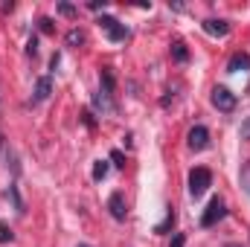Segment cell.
Instances as JSON below:
<instances>
[{"label": "cell", "instance_id": "cell-7", "mask_svg": "<svg viewBox=\"0 0 250 247\" xmlns=\"http://www.w3.org/2000/svg\"><path fill=\"white\" fill-rule=\"evenodd\" d=\"M108 209H111V215H114L117 221H125V215H128V201H125L123 192H114V195L108 198Z\"/></svg>", "mask_w": 250, "mask_h": 247}, {"label": "cell", "instance_id": "cell-15", "mask_svg": "<svg viewBox=\"0 0 250 247\" xmlns=\"http://www.w3.org/2000/svg\"><path fill=\"white\" fill-rule=\"evenodd\" d=\"M239 181H242V189L250 195V160L242 166V175H239Z\"/></svg>", "mask_w": 250, "mask_h": 247}, {"label": "cell", "instance_id": "cell-21", "mask_svg": "<svg viewBox=\"0 0 250 247\" xmlns=\"http://www.w3.org/2000/svg\"><path fill=\"white\" fill-rule=\"evenodd\" d=\"M184 245H187V236H184V233H175V239H172L169 247H184Z\"/></svg>", "mask_w": 250, "mask_h": 247}, {"label": "cell", "instance_id": "cell-6", "mask_svg": "<svg viewBox=\"0 0 250 247\" xmlns=\"http://www.w3.org/2000/svg\"><path fill=\"white\" fill-rule=\"evenodd\" d=\"M201 26H204V32L212 35V38H224V35H230V23L221 21V18H207Z\"/></svg>", "mask_w": 250, "mask_h": 247}, {"label": "cell", "instance_id": "cell-12", "mask_svg": "<svg viewBox=\"0 0 250 247\" xmlns=\"http://www.w3.org/2000/svg\"><path fill=\"white\" fill-rule=\"evenodd\" d=\"M84 44V32L82 29H70L67 32V47H82Z\"/></svg>", "mask_w": 250, "mask_h": 247}, {"label": "cell", "instance_id": "cell-19", "mask_svg": "<svg viewBox=\"0 0 250 247\" xmlns=\"http://www.w3.org/2000/svg\"><path fill=\"white\" fill-rule=\"evenodd\" d=\"M15 236H12V230L9 227H0V245H6V242H12Z\"/></svg>", "mask_w": 250, "mask_h": 247}, {"label": "cell", "instance_id": "cell-8", "mask_svg": "<svg viewBox=\"0 0 250 247\" xmlns=\"http://www.w3.org/2000/svg\"><path fill=\"white\" fill-rule=\"evenodd\" d=\"M50 93H53V79H50V76H41L38 84H35V96H32V102L38 105V102H44Z\"/></svg>", "mask_w": 250, "mask_h": 247}, {"label": "cell", "instance_id": "cell-9", "mask_svg": "<svg viewBox=\"0 0 250 247\" xmlns=\"http://www.w3.org/2000/svg\"><path fill=\"white\" fill-rule=\"evenodd\" d=\"M239 70H250V56L248 53H236L230 64H227V73H239Z\"/></svg>", "mask_w": 250, "mask_h": 247}, {"label": "cell", "instance_id": "cell-20", "mask_svg": "<svg viewBox=\"0 0 250 247\" xmlns=\"http://www.w3.org/2000/svg\"><path fill=\"white\" fill-rule=\"evenodd\" d=\"M242 140H250V117H245V123H242Z\"/></svg>", "mask_w": 250, "mask_h": 247}, {"label": "cell", "instance_id": "cell-10", "mask_svg": "<svg viewBox=\"0 0 250 247\" xmlns=\"http://www.w3.org/2000/svg\"><path fill=\"white\" fill-rule=\"evenodd\" d=\"M172 227H175V209H172V206H166V218L154 227V233H157V236H166Z\"/></svg>", "mask_w": 250, "mask_h": 247}, {"label": "cell", "instance_id": "cell-25", "mask_svg": "<svg viewBox=\"0 0 250 247\" xmlns=\"http://www.w3.org/2000/svg\"><path fill=\"white\" fill-rule=\"evenodd\" d=\"M79 247H90V245H79Z\"/></svg>", "mask_w": 250, "mask_h": 247}, {"label": "cell", "instance_id": "cell-3", "mask_svg": "<svg viewBox=\"0 0 250 247\" xmlns=\"http://www.w3.org/2000/svg\"><path fill=\"white\" fill-rule=\"evenodd\" d=\"M209 186H212V172H209V169L198 166V169L189 172V195H192V198H201Z\"/></svg>", "mask_w": 250, "mask_h": 247}, {"label": "cell", "instance_id": "cell-16", "mask_svg": "<svg viewBox=\"0 0 250 247\" xmlns=\"http://www.w3.org/2000/svg\"><path fill=\"white\" fill-rule=\"evenodd\" d=\"M59 15H64V18H73V15H76V6H73V3H59Z\"/></svg>", "mask_w": 250, "mask_h": 247}, {"label": "cell", "instance_id": "cell-5", "mask_svg": "<svg viewBox=\"0 0 250 247\" xmlns=\"http://www.w3.org/2000/svg\"><path fill=\"white\" fill-rule=\"evenodd\" d=\"M187 145L192 148V151H204V148L209 145V131H207V125H195V128H189Z\"/></svg>", "mask_w": 250, "mask_h": 247}, {"label": "cell", "instance_id": "cell-4", "mask_svg": "<svg viewBox=\"0 0 250 247\" xmlns=\"http://www.w3.org/2000/svg\"><path fill=\"white\" fill-rule=\"evenodd\" d=\"M99 26L108 32V38H111L114 44H120V41H125V38H128V26H125V23H120L117 18H111V15H102V18H99Z\"/></svg>", "mask_w": 250, "mask_h": 247}, {"label": "cell", "instance_id": "cell-2", "mask_svg": "<svg viewBox=\"0 0 250 247\" xmlns=\"http://www.w3.org/2000/svg\"><path fill=\"white\" fill-rule=\"evenodd\" d=\"M227 218V204L221 201V198H212L209 204H207V209H204V215H201V227L204 230H209V227H215L218 221H224Z\"/></svg>", "mask_w": 250, "mask_h": 247}, {"label": "cell", "instance_id": "cell-18", "mask_svg": "<svg viewBox=\"0 0 250 247\" xmlns=\"http://www.w3.org/2000/svg\"><path fill=\"white\" fill-rule=\"evenodd\" d=\"M26 53H29V56H38V38H35V35L29 38V44H26Z\"/></svg>", "mask_w": 250, "mask_h": 247}, {"label": "cell", "instance_id": "cell-1", "mask_svg": "<svg viewBox=\"0 0 250 247\" xmlns=\"http://www.w3.org/2000/svg\"><path fill=\"white\" fill-rule=\"evenodd\" d=\"M209 102H212V108H218L221 114H233V111H236V93H230V87H224V84H215V87H212Z\"/></svg>", "mask_w": 250, "mask_h": 247}, {"label": "cell", "instance_id": "cell-17", "mask_svg": "<svg viewBox=\"0 0 250 247\" xmlns=\"http://www.w3.org/2000/svg\"><path fill=\"white\" fill-rule=\"evenodd\" d=\"M38 23H41V32H47V35H50V32H53V29H56V26H53V21H50V18H41V21H38Z\"/></svg>", "mask_w": 250, "mask_h": 247}, {"label": "cell", "instance_id": "cell-14", "mask_svg": "<svg viewBox=\"0 0 250 247\" xmlns=\"http://www.w3.org/2000/svg\"><path fill=\"white\" fill-rule=\"evenodd\" d=\"M6 198H12V204H15V209H18V212H23V201H21V195H18V186H15V184L6 189Z\"/></svg>", "mask_w": 250, "mask_h": 247}, {"label": "cell", "instance_id": "cell-24", "mask_svg": "<svg viewBox=\"0 0 250 247\" xmlns=\"http://www.w3.org/2000/svg\"><path fill=\"white\" fill-rule=\"evenodd\" d=\"M221 247H242V245H236V242H230V245H221Z\"/></svg>", "mask_w": 250, "mask_h": 247}, {"label": "cell", "instance_id": "cell-23", "mask_svg": "<svg viewBox=\"0 0 250 247\" xmlns=\"http://www.w3.org/2000/svg\"><path fill=\"white\" fill-rule=\"evenodd\" d=\"M82 117H84V125H87V128H93V117H90V111H84Z\"/></svg>", "mask_w": 250, "mask_h": 247}, {"label": "cell", "instance_id": "cell-13", "mask_svg": "<svg viewBox=\"0 0 250 247\" xmlns=\"http://www.w3.org/2000/svg\"><path fill=\"white\" fill-rule=\"evenodd\" d=\"M108 175V160H96L93 163V181H105Z\"/></svg>", "mask_w": 250, "mask_h": 247}, {"label": "cell", "instance_id": "cell-22", "mask_svg": "<svg viewBox=\"0 0 250 247\" xmlns=\"http://www.w3.org/2000/svg\"><path fill=\"white\" fill-rule=\"evenodd\" d=\"M111 160H114V166H125V157H123V151H111Z\"/></svg>", "mask_w": 250, "mask_h": 247}, {"label": "cell", "instance_id": "cell-11", "mask_svg": "<svg viewBox=\"0 0 250 247\" xmlns=\"http://www.w3.org/2000/svg\"><path fill=\"white\" fill-rule=\"evenodd\" d=\"M172 59H175L178 64H187V62H189V50H187V44L175 41V44H172Z\"/></svg>", "mask_w": 250, "mask_h": 247}]
</instances>
